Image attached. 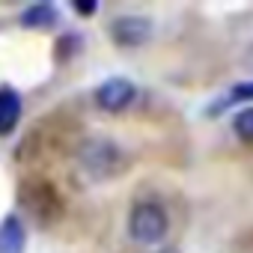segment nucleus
Masks as SVG:
<instances>
[{
    "instance_id": "f257e3e1",
    "label": "nucleus",
    "mask_w": 253,
    "mask_h": 253,
    "mask_svg": "<svg viewBox=\"0 0 253 253\" xmlns=\"http://www.w3.org/2000/svg\"><path fill=\"white\" fill-rule=\"evenodd\" d=\"M75 161L81 173L92 182H107L125 170V155L110 137H86L75 149Z\"/></svg>"
},
{
    "instance_id": "f03ea898",
    "label": "nucleus",
    "mask_w": 253,
    "mask_h": 253,
    "mask_svg": "<svg viewBox=\"0 0 253 253\" xmlns=\"http://www.w3.org/2000/svg\"><path fill=\"white\" fill-rule=\"evenodd\" d=\"M167 229H170L167 211L152 200H143L128 211V235L137 244H161L167 238Z\"/></svg>"
},
{
    "instance_id": "7ed1b4c3",
    "label": "nucleus",
    "mask_w": 253,
    "mask_h": 253,
    "mask_svg": "<svg viewBox=\"0 0 253 253\" xmlns=\"http://www.w3.org/2000/svg\"><path fill=\"white\" fill-rule=\"evenodd\" d=\"M110 36L119 48H140L152 36V21L143 15H119L110 21Z\"/></svg>"
},
{
    "instance_id": "20e7f679",
    "label": "nucleus",
    "mask_w": 253,
    "mask_h": 253,
    "mask_svg": "<svg viewBox=\"0 0 253 253\" xmlns=\"http://www.w3.org/2000/svg\"><path fill=\"white\" fill-rule=\"evenodd\" d=\"M134 95H137V89L128 78H107L95 89V104L107 113H119L134 101Z\"/></svg>"
},
{
    "instance_id": "39448f33",
    "label": "nucleus",
    "mask_w": 253,
    "mask_h": 253,
    "mask_svg": "<svg viewBox=\"0 0 253 253\" xmlns=\"http://www.w3.org/2000/svg\"><path fill=\"white\" fill-rule=\"evenodd\" d=\"M18 119H21V95L12 86H0V137L15 131Z\"/></svg>"
},
{
    "instance_id": "423d86ee",
    "label": "nucleus",
    "mask_w": 253,
    "mask_h": 253,
    "mask_svg": "<svg viewBox=\"0 0 253 253\" xmlns=\"http://www.w3.org/2000/svg\"><path fill=\"white\" fill-rule=\"evenodd\" d=\"M0 253H24V226L15 214L0 223Z\"/></svg>"
},
{
    "instance_id": "0eeeda50",
    "label": "nucleus",
    "mask_w": 253,
    "mask_h": 253,
    "mask_svg": "<svg viewBox=\"0 0 253 253\" xmlns=\"http://www.w3.org/2000/svg\"><path fill=\"white\" fill-rule=\"evenodd\" d=\"M57 21V9L51 3H33L21 12V24L24 27H51Z\"/></svg>"
},
{
    "instance_id": "6e6552de",
    "label": "nucleus",
    "mask_w": 253,
    "mask_h": 253,
    "mask_svg": "<svg viewBox=\"0 0 253 253\" xmlns=\"http://www.w3.org/2000/svg\"><path fill=\"white\" fill-rule=\"evenodd\" d=\"M232 131L238 134V140L253 143V107H244V110L235 113V119H232Z\"/></svg>"
},
{
    "instance_id": "1a4fd4ad",
    "label": "nucleus",
    "mask_w": 253,
    "mask_h": 253,
    "mask_svg": "<svg viewBox=\"0 0 253 253\" xmlns=\"http://www.w3.org/2000/svg\"><path fill=\"white\" fill-rule=\"evenodd\" d=\"M247 98H253V81H250V84H238V86H232L229 95H226L217 107H211V110H223V107H229V104H235V101H247Z\"/></svg>"
}]
</instances>
